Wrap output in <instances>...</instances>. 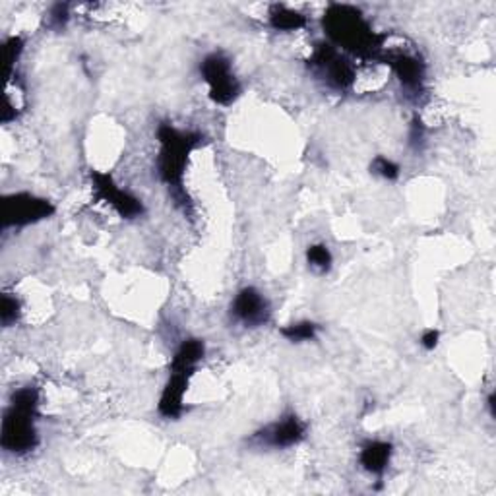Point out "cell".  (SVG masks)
I'll use <instances>...</instances> for the list:
<instances>
[{
  "label": "cell",
  "instance_id": "obj_5",
  "mask_svg": "<svg viewBox=\"0 0 496 496\" xmlns=\"http://www.w3.org/2000/svg\"><path fill=\"white\" fill-rule=\"evenodd\" d=\"M54 214V206L29 192H14L3 198V227H26L49 219Z\"/></svg>",
  "mask_w": 496,
  "mask_h": 496
},
{
  "label": "cell",
  "instance_id": "obj_19",
  "mask_svg": "<svg viewBox=\"0 0 496 496\" xmlns=\"http://www.w3.org/2000/svg\"><path fill=\"white\" fill-rule=\"evenodd\" d=\"M69 4H54L49 12V26L54 29H62L69 24Z\"/></svg>",
  "mask_w": 496,
  "mask_h": 496
},
{
  "label": "cell",
  "instance_id": "obj_9",
  "mask_svg": "<svg viewBox=\"0 0 496 496\" xmlns=\"http://www.w3.org/2000/svg\"><path fill=\"white\" fill-rule=\"evenodd\" d=\"M382 61L392 66L407 95H421L425 82V66L413 54L407 53H382Z\"/></svg>",
  "mask_w": 496,
  "mask_h": 496
},
{
  "label": "cell",
  "instance_id": "obj_20",
  "mask_svg": "<svg viewBox=\"0 0 496 496\" xmlns=\"http://www.w3.org/2000/svg\"><path fill=\"white\" fill-rule=\"evenodd\" d=\"M4 49H6V64H8L10 72H12L14 62L18 61L21 51H24V39H21V37H10L6 41V47Z\"/></svg>",
  "mask_w": 496,
  "mask_h": 496
},
{
  "label": "cell",
  "instance_id": "obj_6",
  "mask_svg": "<svg viewBox=\"0 0 496 496\" xmlns=\"http://www.w3.org/2000/svg\"><path fill=\"white\" fill-rule=\"evenodd\" d=\"M311 66L321 74V78L336 92H346L355 82V69L332 43L316 45Z\"/></svg>",
  "mask_w": 496,
  "mask_h": 496
},
{
  "label": "cell",
  "instance_id": "obj_15",
  "mask_svg": "<svg viewBox=\"0 0 496 496\" xmlns=\"http://www.w3.org/2000/svg\"><path fill=\"white\" fill-rule=\"evenodd\" d=\"M318 334V324L311 322V321H303V322H295L281 328V336L285 339L293 341V344H303V341H311L314 339Z\"/></svg>",
  "mask_w": 496,
  "mask_h": 496
},
{
  "label": "cell",
  "instance_id": "obj_14",
  "mask_svg": "<svg viewBox=\"0 0 496 496\" xmlns=\"http://www.w3.org/2000/svg\"><path fill=\"white\" fill-rule=\"evenodd\" d=\"M306 24L301 12L291 10L283 4H275L270 10V26L278 31H297Z\"/></svg>",
  "mask_w": 496,
  "mask_h": 496
},
{
  "label": "cell",
  "instance_id": "obj_1",
  "mask_svg": "<svg viewBox=\"0 0 496 496\" xmlns=\"http://www.w3.org/2000/svg\"><path fill=\"white\" fill-rule=\"evenodd\" d=\"M324 31L334 43L359 59L378 61L382 57V36L374 33L369 21L357 8L347 4H332L324 12Z\"/></svg>",
  "mask_w": 496,
  "mask_h": 496
},
{
  "label": "cell",
  "instance_id": "obj_18",
  "mask_svg": "<svg viewBox=\"0 0 496 496\" xmlns=\"http://www.w3.org/2000/svg\"><path fill=\"white\" fill-rule=\"evenodd\" d=\"M0 318H3V326L6 328L16 324V321L20 318L18 299H14V297L10 295H3V311H0Z\"/></svg>",
  "mask_w": 496,
  "mask_h": 496
},
{
  "label": "cell",
  "instance_id": "obj_10",
  "mask_svg": "<svg viewBox=\"0 0 496 496\" xmlns=\"http://www.w3.org/2000/svg\"><path fill=\"white\" fill-rule=\"evenodd\" d=\"M305 433H306V427L301 419L297 415H288L283 417L281 421L268 425L255 438L260 444L270 448H291L303 443Z\"/></svg>",
  "mask_w": 496,
  "mask_h": 496
},
{
  "label": "cell",
  "instance_id": "obj_7",
  "mask_svg": "<svg viewBox=\"0 0 496 496\" xmlns=\"http://www.w3.org/2000/svg\"><path fill=\"white\" fill-rule=\"evenodd\" d=\"M90 176H92L95 196L107 206H111L120 217L134 219L144 214V204H142L136 196H132V194L125 192L123 189H118L115 181L107 173L92 171Z\"/></svg>",
  "mask_w": 496,
  "mask_h": 496
},
{
  "label": "cell",
  "instance_id": "obj_4",
  "mask_svg": "<svg viewBox=\"0 0 496 496\" xmlns=\"http://www.w3.org/2000/svg\"><path fill=\"white\" fill-rule=\"evenodd\" d=\"M202 78L209 87V99L217 105H231L240 94L231 62L222 53H212L200 64Z\"/></svg>",
  "mask_w": 496,
  "mask_h": 496
},
{
  "label": "cell",
  "instance_id": "obj_12",
  "mask_svg": "<svg viewBox=\"0 0 496 496\" xmlns=\"http://www.w3.org/2000/svg\"><path fill=\"white\" fill-rule=\"evenodd\" d=\"M392 458V444L384 443V440H369V443L362 444L361 448V466L365 471H369L370 476L380 477L390 464Z\"/></svg>",
  "mask_w": 496,
  "mask_h": 496
},
{
  "label": "cell",
  "instance_id": "obj_3",
  "mask_svg": "<svg viewBox=\"0 0 496 496\" xmlns=\"http://www.w3.org/2000/svg\"><path fill=\"white\" fill-rule=\"evenodd\" d=\"M39 415V392L36 388H21L12 394L10 407L3 419L0 443L10 454H29L39 444L36 421Z\"/></svg>",
  "mask_w": 496,
  "mask_h": 496
},
{
  "label": "cell",
  "instance_id": "obj_16",
  "mask_svg": "<svg viewBox=\"0 0 496 496\" xmlns=\"http://www.w3.org/2000/svg\"><path fill=\"white\" fill-rule=\"evenodd\" d=\"M306 262L314 272L326 273L332 268V252L326 245H313L306 248Z\"/></svg>",
  "mask_w": 496,
  "mask_h": 496
},
{
  "label": "cell",
  "instance_id": "obj_22",
  "mask_svg": "<svg viewBox=\"0 0 496 496\" xmlns=\"http://www.w3.org/2000/svg\"><path fill=\"white\" fill-rule=\"evenodd\" d=\"M438 339H440V334L436 332V329H427V332H425L423 337H421V346H423L427 351H433V349H436V346H438Z\"/></svg>",
  "mask_w": 496,
  "mask_h": 496
},
{
  "label": "cell",
  "instance_id": "obj_11",
  "mask_svg": "<svg viewBox=\"0 0 496 496\" xmlns=\"http://www.w3.org/2000/svg\"><path fill=\"white\" fill-rule=\"evenodd\" d=\"M191 377V372L171 369V377L159 398V413L165 419H179L184 413V394Z\"/></svg>",
  "mask_w": 496,
  "mask_h": 496
},
{
  "label": "cell",
  "instance_id": "obj_17",
  "mask_svg": "<svg viewBox=\"0 0 496 496\" xmlns=\"http://www.w3.org/2000/svg\"><path fill=\"white\" fill-rule=\"evenodd\" d=\"M370 169H372V173L380 175L382 179H386V181H395L400 176V165L394 163L388 158H382V156H378L377 159L372 161Z\"/></svg>",
  "mask_w": 496,
  "mask_h": 496
},
{
  "label": "cell",
  "instance_id": "obj_2",
  "mask_svg": "<svg viewBox=\"0 0 496 496\" xmlns=\"http://www.w3.org/2000/svg\"><path fill=\"white\" fill-rule=\"evenodd\" d=\"M159 140V159L158 169L161 181L169 186L175 202L184 209L191 206V198L184 191V169L189 163V156L202 144V136L196 132L176 130L171 125H161L158 128Z\"/></svg>",
  "mask_w": 496,
  "mask_h": 496
},
{
  "label": "cell",
  "instance_id": "obj_21",
  "mask_svg": "<svg viewBox=\"0 0 496 496\" xmlns=\"http://www.w3.org/2000/svg\"><path fill=\"white\" fill-rule=\"evenodd\" d=\"M410 140H411V144H413V146H419V144H421V142L425 140V128H423V123H421V120H419V118L413 120Z\"/></svg>",
  "mask_w": 496,
  "mask_h": 496
},
{
  "label": "cell",
  "instance_id": "obj_13",
  "mask_svg": "<svg viewBox=\"0 0 496 496\" xmlns=\"http://www.w3.org/2000/svg\"><path fill=\"white\" fill-rule=\"evenodd\" d=\"M204 341L200 339H186L181 344V347L176 349L175 357L171 361V369L175 370H184V372H194L198 362L204 359Z\"/></svg>",
  "mask_w": 496,
  "mask_h": 496
},
{
  "label": "cell",
  "instance_id": "obj_8",
  "mask_svg": "<svg viewBox=\"0 0 496 496\" xmlns=\"http://www.w3.org/2000/svg\"><path fill=\"white\" fill-rule=\"evenodd\" d=\"M231 313L240 324L256 328L270 321V305L256 288L240 289L231 305Z\"/></svg>",
  "mask_w": 496,
  "mask_h": 496
}]
</instances>
